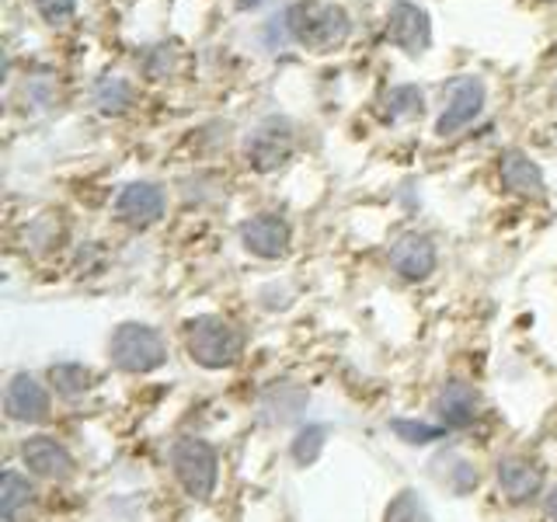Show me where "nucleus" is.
Here are the masks:
<instances>
[{"instance_id": "nucleus-3", "label": "nucleus", "mask_w": 557, "mask_h": 522, "mask_svg": "<svg viewBox=\"0 0 557 522\" xmlns=\"http://www.w3.org/2000/svg\"><path fill=\"white\" fill-rule=\"evenodd\" d=\"M109 359L115 370L129 376H147L153 370H161L168 362V341L161 338V331L139 321H126L112 331L109 338Z\"/></svg>"}, {"instance_id": "nucleus-6", "label": "nucleus", "mask_w": 557, "mask_h": 522, "mask_svg": "<svg viewBox=\"0 0 557 522\" xmlns=\"http://www.w3.org/2000/svg\"><path fill=\"white\" fill-rule=\"evenodd\" d=\"M484 98H487V91H484V80L481 77H470V74L453 77L446 84V109H443L440 122H435V133H440V136H453V133L467 129L470 122L481 115Z\"/></svg>"}, {"instance_id": "nucleus-16", "label": "nucleus", "mask_w": 557, "mask_h": 522, "mask_svg": "<svg viewBox=\"0 0 557 522\" xmlns=\"http://www.w3.org/2000/svg\"><path fill=\"white\" fill-rule=\"evenodd\" d=\"M425 112V95L414 84H397L383 95V119L387 122H408Z\"/></svg>"}, {"instance_id": "nucleus-21", "label": "nucleus", "mask_w": 557, "mask_h": 522, "mask_svg": "<svg viewBox=\"0 0 557 522\" xmlns=\"http://www.w3.org/2000/svg\"><path fill=\"white\" fill-rule=\"evenodd\" d=\"M324 443H327V425L313 422V425H304L300 432H296L289 452L300 467H310V463H318V457L324 452Z\"/></svg>"}, {"instance_id": "nucleus-25", "label": "nucleus", "mask_w": 557, "mask_h": 522, "mask_svg": "<svg viewBox=\"0 0 557 522\" xmlns=\"http://www.w3.org/2000/svg\"><path fill=\"white\" fill-rule=\"evenodd\" d=\"M544 512H547V519L550 522H557V484L547 492V498H544Z\"/></svg>"}, {"instance_id": "nucleus-24", "label": "nucleus", "mask_w": 557, "mask_h": 522, "mask_svg": "<svg viewBox=\"0 0 557 522\" xmlns=\"http://www.w3.org/2000/svg\"><path fill=\"white\" fill-rule=\"evenodd\" d=\"M446 484H449V492L470 495V492H474V487H478V470L470 467L467 460H457V463H453V470H449Z\"/></svg>"}, {"instance_id": "nucleus-13", "label": "nucleus", "mask_w": 557, "mask_h": 522, "mask_svg": "<svg viewBox=\"0 0 557 522\" xmlns=\"http://www.w3.org/2000/svg\"><path fill=\"white\" fill-rule=\"evenodd\" d=\"M435 414H440V425L446 432H463L478 422L481 414V397L478 390L463 380H449L446 387L435 397Z\"/></svg>"}, {"instance_id": "nucleus-7", "label": "nucleus", "mask_w": 557, "mask_h": 522, "mask_svg": "<svg viewBox=\"0 0 557 522\" xmlns=\"http://www.w3.org/2000/svg\"><path fill=\"white\" fill-rule=\"evenodd\" d=\"M387 39L400 52H408V57H422V52L432 46L429 11L411 4V0H394L387 8Z\"/></svg>"}, {"instance_id": "nucleus-2", "label": "nucleus", "mask_w": 557, "mask_h": 522, "mask_svg": "<svg viewBox=\"0 0 557 522\" xmlns=\"http://www.w3.org/2000/svg\"><path fill=\"white\" fill-rule=\"evenodd\" d=\"M185 348L202 370H231L244 356V335L226 318L199 313L185 324Z\"/></svg>"}, {"instance_id": "nucleus-18", "label": "nucleus", "mask_w": 557, "mask_h": 522, "mask_svg": "<svg viewBox=\"0 0 557 522\" xmlns=\"http://www.w3.org/2000/svg\"><path fill=\"white\" fill-rule=\"evenodd\" d=\"M49 383H52V390H57L60 397L74 400V397H84L87 390H91L95 376L81 362H57L49 370Z\"/></svg>"}, {"instance_id": "nucleus-1", "label": "nucleus", "mask_w": 557, "mask_h": 522, "mask_svg": "<svg viewBox=\"0 0 557 522\" xmlns=\"http://www.w3.org/2000/svg\"><path fill=\"white\" fill-rule=\"evenodd\" d=\"M283 25L289 39L310 52H335L352 32L348 11L342 4H327V0H300L283 14Z\"/></svg>"}, {"instance_id": "nucleus-26", "label": "nucleus", "mask_w": 557, "mask_h": 522, "mask_svg": "<svg viewBox=\"0 0 557 522\" xmlns=\"http://www.w3.org/2000/svg\"><path fill=\"white\" fill-rule=\"evenodd\" d=\"M261 4V0H237V8L240 11H251V8H258Z\"/></svg>"}, {"instance_id": "nucleus-23", "label": "nucleus", "mask_w": 557, "mask_h": 522, "mask_svg": "<svg viewBox=\"0 0 557 522\" xmlns=\"http://www.w3.org/2000/svg\"><path fill=\"white\" fill-rule=\"evenodd\" d=\"M32 4H35V11H39L42 22L52 25V28L66 25L70 17H74V11H77V0H32Z\"/></svg>"}, {"instance_id": "nucleus-19", "label": "nucleus", "mask_w": 557, "mask_h": 522, "mask_svg": "<svg viewBox=\"0 0 557 522\" xmlns=\"http://www.w3.org/2000/svg\"><path fill=\"white\" fill-rule=\"evenodd\" d=\"M95 104L101 115H122L133 104V84L122 77H104L95 87Z\"/></svg>"}, {"instance_id": "nucleus-4", "label": "nucleus", "mask_w": 557, "mask_h": 522, "mask_svg": "<svg viewBox=\"0 0 557 522\" xmlns=\"http://www.w3.org/2000/svg\"><path fill=\"white\" fill-rule=\"evenodd\" d=\"M171 470H174V481L182 484V492L191 501H206L216 492L220 457L213 443L199 439V435H182V439H174L171 446Z\"/></svg>"}, {"instance_id": "nucleus-5", "label": "nucleus", "mask_w": 557, "mask_h": 522, "mask_svg": "<svg viewBox=\"0 0 557 522\" xmlns=\"http://www.w3.org/2000/svg\"><path fill=\"white\" fill-rule=\"evenodd\" d=\"M293 147H296V136H293L289 119L269 115L265 122H258V129L248 136V144H244V157H248V164L258 174H272V171H278L289 161Z\"/></svg>"}, {"instance_id": "nucleus-8", "label": "nucleus", "mask_w": 557, "mask_h": 522, "mask_svg": "<svg viewBox=\"0 0 557 522\" xmlns=\"http://www.w3.org/2000/svg\"><path fill=\"white\" fill-rule=\"evenodd\" d=\"M4 411L11 422L22 425H42L52 414V397L46 383H39L32 373H14L4 387Z\"/></svg>"}, {"instance_id": "nucleus-12", "label": "nucleus", "mask_w": 557, "mask_h": 522, "mask_svg": "<svg viewBox=\"0 0 557 522\" xmlns=\"http://www.w3.org/2000/svg\"><path fill=\"white\" fill-rule=\"evenodd\" d=\"M164 191L150 185V182H133L119 191V199H115V216L133 226V231H147V226H153L157 220L164 216Z\"/></svg>"}, {"instance_id": "nucleus-9", "label": "nucleus", "mask_w": 557, "mask_h": 522, "mask_svg": "<svg viewBox=\"0 0 557 522\" xmlns=\"http://www.w3.org/2000/svg\"><path fill=\"white\" fill-rule=\"evenodd\" d=\"M240 244L244 251L265 261H278L289 254L293 244V226L278 213H258L240 223Z\"/></svg>"}, {"instance_id": "nucleus-20", "label": "nucleus", "mask_w": 557, "mask_h": 522, "mask_svg": "<svg viewBox=\"0 0 557 522\" xmlns=\"http://www.w3.org/2000/svg\"><path fill=\"white\" fill-rule=\"evenodd\" d=\"M383 522H432V512L414 487H405V492H397L391 498L387 512H383Z\"/></svg>"}, {"instance_id": "nucleus-22", "label": "nucleus", "mask_w": 557, "mask_h": 522, "mask_svg": "<svg viewBox=\"0 0 557 522\" xmlns=\"http://www.w3.org/2000/svg\"><path fill=\"white\" fill-rule=\"evenodd\" d=\"M394 435L400 443L408 446H429V443H440L446 428L443 425H429V422H414V418H397V422H391Z\"/></svg>"}, {"instance_id": "nucleus-10", "label": "nucleus", "mask_w": 557, "mask_h": 522, "mask_svg": "<svg viewBox=\"0 0 557 522\" xmlns=\"http://www.w3.org/2000/svg\"><path fill=\"white\" fill-rule=\"evenodd\" d=\"M22 463L32 470L35 477H46V481H66L74 477L77 460L57 435H32L22 446Z\"/></svg>"}, {"instance_id": "nucleus-11", "label": "nucleus", "mask_w": 557, "mask_h": 522, "mask_svg": "<svg viewBox=\"0 0 557 522\" xmlns=\"http://www.w3.org/2000/svg\"><path fill=\"white\" fill-rule=\"evenodd\" d=\"M391 269L408 278V283H422L440 265V251H435V240L429 234H400L391 244Z\"/></svg>"}, {"instance_id": "nucleus-17", "label": "nucleus", "mask_w": 557, "mask_h": 522, "mask_svg": "<svg viewBox=\"0 0 557 522\" xmlns=\"http://www.w3.org/2000/svg\"><path fill=\"white\" fill-rule=\"evenodd\" d=\"M35 498V487L25 474H17V470H8L4 477H0V515L4 522H14L22 515Z\"/></svg>"}, {"instance_id": "nucleus-15", "label": "nucleus", "mask_w": 557, "mask_h": 522, "mask_svg": "<svg viewBox=\"0 0 557 522\" xmlns=\"http://www.w3.org/2000/svg\"><path fill=\"white\" fill-rule=\"evenodd\" d=\"M498 178H502L505 188L512 191V196H522V199H544L547 196L544 171H540V164L530 161V153H522V150H505L502 153Z\"/></svg>"}, {"instance_id": "nucleus-14", "label": "nucleus", "mask_w": 557, "mask_h": 522, "mask_svg": "<svg viewBox=\"0 0 557 522\" xmlns=\"http://www.w3.org/2000/svg\"><path fill=\"white\" fill-rule=\"evenodd\" d=\"M495 477L502 495L516 505H527L544 492V467H536L530 457H502L495 467Z\"/></svg>"}]
</instances>
